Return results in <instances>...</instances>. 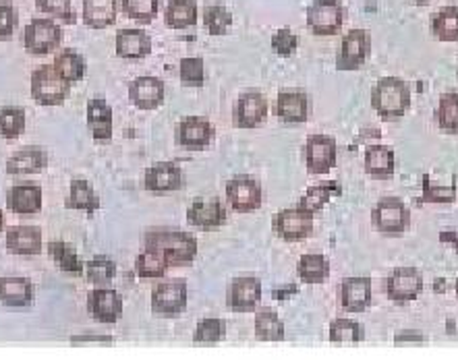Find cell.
I'll list each match as a JSON object with an SVG mask.
<instances>
[{
	"mask_svg": "<svg viewBox=\"0 0 458 360\" xmlns=\"http://www.w3.org/2000/svg\"><path fill=\"white\" fill-rule=\"evenodd\" d=\"M143 247L160 253L168 261L170 267L189 265L198 257V239L189 232L170 230V228H156L146 232Z\"/></svg>",
	"mask_w": 458,
	"mask_h": 360,
	"instance_id": "obj_1",
	"label": "cell"
},
{
	"mask_svg": "<svg viewBox=\"0 0 458 360\" xmlns=\"http://www.w3.org/2000/svg\"><path fill=\"white\" fill-rule=\"evenodd\" d=\"M371 106L379 119L401 121L411 108V88L401 77H382L371 89Z\"/></svg>",
	"mask_w": 458,
	"mask_h": 360,
	"instance_id": "obj_2",
	"label": "cell"
},
{
	"mask_svg": "<svg viewBox=\"0 0 458 360\" xmlns=\"http://www.w3.org/2000/svg\"><path fill=\"white\" fill-rule=\"evenodd\" d=\"M71 96V83L61 77L55 64H40L31 73V97L40 106H58Z\"/></svg>",
	"mask_w": 458,
	"mask_h": 360,
	"instance_id": "obj_3",
	"label": "cell"
},
{
	"mask_svg": "<svg viewBox=\"0 0 458 360\" xmlns=\"http://www.w3.org/2000/svg\"><path fill=\"white\" fill-rule=\"evenodd\" d=\"M371 224L386 237H403L411 228V212L398 197H384L371 212Z\"/></svg>",
	"mask_w": 458,
	"mask_h": 360,
	"instance_id": "obj_4",
	"label": "cell"
},
{
	"mask_svg": "<svg viewBox=\"0 0 458 360\" xmlns=\"http://www.w3.org/2000/svg\"><path fill=\"white\" fill-rule=\"evenodd\" d=\"M187 280H162L152 290V313L160 317H174L187 311Z\"/></svg>",
	"mask_w": 458,
	"mask_h": 360,
	"instance_id": "obj_5",
	"label": "cell"
},
{
	"mask_svg": "<svg viewBox=\"0 0 458 360\" xmlns=\"http://www.w3.org/2000/svg\"><path fill=\"white\" fill-rule=\"evenodd\" d=\"M346 11L338 0H316L307 9V29L313 36H336L344 25Z\"/></svg>",
	"mask_w": 458,
	"mask_h": 360,
	"instance_id": "obj_6",
	"label": "cell"
},
{
	"mask_svg": "<svg viewBox=\"0 0 458 360\" xmlns=\"http://www.w3.org/2000/svg\"><path fill=\"white\" fill-rule=\"evenodd\" d=\"M63 42V28L52 19H34L23 31V46L30 54H48Z\"/></svg>",
	"mask_w": 458,
	"mask_h": 360,
	"instance_id": "obj_7",
	"label": "cell"
},
{
	"mask_svg": "<svg viewBox=\"0 0 458 360\" xmlns=\"http://www.w3.org/2000/svg\"><path fill=\"white\" fill-rule=\"evenodd\" d=\"M371 54V34L368 29H351L340 42L336 54L338 71L361 69Z\"/></svg>",
	"mask_w": 458,
	"mask_h": 360,
	"instance_id": "obj_8",
	"label": "cell"
},
{
	"mask_svg": "<svg viewBox=\"0 0 458 360\" xmlns=\"http://www.w3.org/2000/svg\"><path fill=\"white\" fill-rule=\"evenodd\" d=\"M226 199L237 213H251L258 212L264 203V191L258 180L241 174L226 182Z\"/></svg>",
	"mask_w": 458,
	"mask_h": 360,
	"instance_id": "obj_9",
	"label": "cell"
},
{
	"mask_svg": "<svg viewBox=\"0 0 458 360\" xmlns=\"http://www.w3.org/2000/svg\"><path fill=\"white\" fill-rule=\"evenodd\" d=\"M386 292L392 303L403 306L413 303L423 292V276L415 267H398L386 280Z\"/></svg>",
	"mask_w": 458,
	"mask_h": 360,
	"instance_id": "obj_10",
	"label": "cell"
},
{
	"mask_svg": "<svg viewBox=\"0 0 458 360\" xmlns=\"http://www.w3.org/2000/svg\"><path fill=\"white\" fill-rule=\"evenodd\" d=\"M338 146L336 139L328 135H311L305 143V163L307 172L313 176L328 174L336 166Z\"/></svg>",
	"mask_w": 458,
	"mask_h": 360,
	"instance_id": "obj_11",
	"label": "cell"
},
{
	"mask_svg": "<svg viewBox=\"0 0 458 360\" xmlns=\"http://www.w3.org/2000/svg\"><path fill=\"white\" fill-rule=\"evenodd\" d=\"M313 228H316V218H313V213L305 212V209L301 207L283 209V212L274 215V232H276L283 240H305L313 232Z\"/></svg>",
	"mask_w": 458,
	"mask_h": 360,
	"instance_id": "obj_12",
	"label": "cell"
},
{
	"mask_svg": "<svg viewBox=\"0 0 458 360\" xmlns=\"http://www.w3.org/2000/svg\"><path fill=\"white\" fill-rule=\"evenodd\" d=\"M216 129L204 116H187L185 121H181L174 127V141L176 146L185 149H206L209 143L214 141Z\"/></svg>",
	"mask_w": 458,
	"mask_h": 360,
	"instance_id": "obj_13",
	"label": "cell"
},
{
	"mask_svg": "<svg viewBox=\"0 0 458 360\" xmlns=\"http://www.w3.org/2000/svg\"><path fill=\"white\" fill-rule=\"evenodd\" d=\"M261 281L253 276H239L228 284L226 306L234 313H251L259 306Z\"/></svg>",
	"mask_w": 458,
	"mask_h": 360,
	"instance_id": "obj_14",
	"label": "cell"
},
{
	"mask_svg": "<svg viewBox=\"0 0 458 360\" xmlns=\"http://www.w3.org/2000/svg\"><path fill=\"white\" fill-rule=\"evenodd\" d=\"M88 311L100 323L113 325L123 317V297L113 288L98 286L88 294Z\"/></svg>",
	"mask_w": 458,
	"mask_h": 360,
	"instance_id": "obj_15",
	"label": "cell"
},
{
	"mask_svg": "<svg viewBox=\"0 0 458 360\" xmlns=\"http://www.w3.org/2000/svg\"><path fill=\"white\" fill-rule=\"evenodd\" d=\"M143 185L149 193H173L181 191L185 187V174L176 162H158L152 168H148Z\"/></svg>",
	"mask_w": 458,
	"mask_h": 360,
	"instance_id": "obj_16",
	"label": "cell"
},
{
	"mask_svg": "<svg viewBox=\"0 0 458 360\" xmlns=\"http://www.w3.org/2000/svg\"><path fill=\"white\" fill-rule=\"evenodd\" d=\"M234 124L239 129H258L267 119L266 96L259 91H247L234 104Z\"/></svg>",
	"mask_w": 458,
	"mask_h": 360,
	"instance_id": "obj_17",
	"label": "cell"
},
{
	"mask_svg": "<svg viewBox=\"0 0 458 360\" xmlns=\"http://www.w3.org/2000/svg\"><path fill=\"white\" fill-rule=\"evenodd\" d=\"M166 96L165 81L158 77H137L129 85V100L140 110H156L162 106Z\"/></svg>",
	"mask_w": 458,
	"mask_h": 360,
	"instance_id": "obj_18",
	"label": "cell"
},
{
	"mask_svg": "<svg viewBox=\"0 0 458 360\" xmlns=\"http://www.w3.org/2000/svg\"><path fill=\"white\" fill-rule=\"evenodd\" d=\"M187 222L199 230H216L226 224V207L218 199H195L187 209Z\"/></svg>",
	"mask_w": 458,
	"mask_h": 360,
	"instance_id": "obj_19",
	"label": "cell"
},
{
	"mask_svg": "<svg viewBox=\"0 0 458 360\" xmlns=\"http://www.w3.org/2000/svg\"><path fill=\"white\" fill-rule=\"evenodd\" d=\"M371 305V278L352 276L340 284V306L346 313H365Z\"/></svg>",
	"mask_w": 458,
	"mask_h": 360,
	"instance_id": "obj_20",
	"label": "cell"
},
{
	"mask_svg": "<svg viewBox=\"0 0 458 360\" xmlns=\"http://www.w3.org/2000/svg\"><path fill=\"white\" fill-rule=\"evenodd\" d=\"M34 284L28 278H0V305L11 306V309H28V306L34 305Z\"/></svg>",
	"mask_w": 458,
	"mask_h": 360,
	"instance_id": "obj_21",
	"label": "cell"
},
{
	"mask_svg": "<svg viewBox=\"0 0 458 360\" xmlns=\"http://www.w3.org/2000/svg\"><path fill=\"white\" fill-rule=\"evenodd\" d=\"M6 207L13 213L31 215L42 209V187L36 182H19L6 193Z\"/></svg>",
	"mask_w": 458,
	"mask_h": 360,
	"instance_id": "obj_22",
	"label": "cell"
},
{
	"mask_svg": "<svg viewBox=\"0 0 458 360\" xmlns=\"http://www.w3.org/2000/svg\"><path fill=\"white\" fill-rule=\"evenodd\" d=\"M363 168L371 179L376 180H390L394 176L396 170V155L394 149L390 146H382V143H376V146H369L365 149L363 158Z\"/></svg>",
	"mask_w": 458,
	"mask_h": 360,
	"instance_id": "obj_23",
	"label": "cell"
},
{
	"mask_svg": "<svg viewBox=\"0 0 458 360\" xmlns=\"http://www.w3.org/2000/svg\"><path fill=\"white\" fill-rule=\"evenodd\" d=\"M116 56L125 61H140L152 52V38L143 29H119L114 38Z\"/></svg>",
	"mask_w": 458,
	"mask_h": 360,
	"instance_id": "obj_24",
	"label": "cell"
},
{
	"mask_svg": "<svg viewBox=\"0 0 458 360\" xmlns=\"http://www.w3.org/2000/svg\"><path fill=\"white\" fill-rule=\"evenodd\" d=\"M88 127L96 141H110L114 133V113L110 104L102 97L88 102Z\"/></svg>",
	"mask_w": 458,
	"mask_h": 360,
	"instance_id": "obj_25",
	"label": "cell"
},
{
	"mask_svg": "<svg viewBox=\"0 0 458 360\" xmlns=\"http://www.w3.org/2000/svg\"><path fill=\"white\" fill-rule=\"evenodd\" d=\"M6 248L13 255H40L44 240L38 226H13L6 230Z\"/></svg>",
	"mask_w": 458,
	"mask_h": 360,
	"instance_id": "obj_26",
	"label": "cell"
},
{
	"mask_svg": "<svg viewBox=\"0 0 458 360\" xmlns=\"http://www.w3.org/2000/svg\"><path fill=\"white\" fill-rule=\"evenodd\" d=\"M119 15V3L116 0H83L81 19L89 29L113 28Z\"/></svg>",
	"mask_w": 458,
	"mask_h": 360,
	"instance_id": "obj_27",
	"label": "cell"
},
{
	"mask_svg": "<svg viewBox=\"0 0 458 360\" xmlns=\"http://www.w3.org/2000/svg\"><path fill=\"white\" fill-rule=\"evenodd\" d=\"M46 162H48V158H46V152L40 146H25L6 162V172L11 176L38 174L42 172Z\"/></svg>",
	"mask_w": 458,
	"mask_h": 360,
	"instance_id": "obj_28",
	"label": "cell"
},
{
	"mask_svg": "<svg viewBox=\"0 0 458 360\" xmlns=\"http://www.w3.org/2000/svg\"><path fill=\"white\" fill-rule=\"evenodd\" d=\"M276 114L280 121L297 124L310 116V100L303 91H280L276 100Z\"/></svg>",
	"mask_w": 458,
	"mask_h": 360,
	"instance_id": "obj_29",
	"label": "cell"
},
{
	"mask_svg": "<svg viewBox=\"0 0 458 360\" xmlns=\"http://www.w3.org/2000/svg\"><path fill=\"white\" fill-rule=\"evenodd\" d=\"M198 3L195 0H170L165 9V21L170 29H189L198 25Z\"/></svg>",
	"mask_w": 458,
	"mask_h": 360,
	"instance_id": "obj_30",
	"label": "cell"
},
{
	"mask_svg": "<svg viewBox=\"0 0 458 360\" xmlns=\"http://www.w3.org/2000/svg\"><path fill=\"white\" fill-rule=\"evenodd\" d=\"M64 207L94 215L98 209H100V197H98L94 187H91L88 180L75 179L71 182V191H69L67 201H64Z\"/></svg>",
	"mask_w": 458,
	"mask_h": 360,
	"instance_id": "obj_31",
	"label": "cell"
},
{
	"mask_svg": "<svg viewBox=\"0 0 458 360\" xmlns=\"http://www.w3.org/2000/svg\"><path fill=\"white\" fill-rule=\"evenodd\" d=\"M338 195H343V188H340L336 180L322 182V185L307 188V191L303 193V197L299 199L297 207L305 209V212L316 215L318 212H322V209L326 207V203H328L332 197H338Z\"/></svg>",
	"mask_w": 458,
	"mask_h": 360,
	"instance_id": "obj_32",
	"label": "cell"
},
{
	"mask_svg": "<svg viewBox=\"0 0 458 360\" xmlns=\"http://www.w3.org/2000/svg\"><path fill=\"white\" fill-rule=\"evenodd\" d=\"M48 253L50 257L55 259L58 270H63L64 273H71V276H81V273H85V265L81 264L80 255H77L75 247L69 245V242L64 240L48 242Z\"/></svg>",
	"mask_w": 458,
	"mask_h": 360,
	"instance_id": "obj_33",
	"label": "cell"
},
{
	"mask_svg": "<svg viewBox=\"0 0 458 360\" xmlns=\"http://www.w3.org/2000/svg\"><path fill=\"white\" fill-rule=\"evenodd\" d=\"M297 272L305 284H322L330 276V261L319 253H305L301 255Z\"/></svg>",
	"mask_w": 458,
	"mask_h": 360,
	"instance_id": "obj_34",
	"label": "cell"
},
{
	"mask_svg": "<svg viewBox=\"0 0 458 360\" xmlns=\"http://www.w3.org/2000/svg\"><path fill=\"white\" fill-rule=\"evenodd\" d=\"M255 336L261 342H283L284 323L274 309H261L255 313Z\"/></svg>",
	"mask_w": 458,
	"mask_h": 360,
	"instance_id": "obj_35",
	"label": "cell"
},
{
	"mask_svg": "<svg viewBox=\"0 0 458 360\" xmlns=\"http://www.w3.org/2000/svg\"><path fill=\"white\" fill-rule=\"evenodd\" d=\"M170 270L168 261L152 248H143L135 259V273L141 280H162Z\"/></svg>",
	"mask_w": 458,
	"mask_h": 360,
	"instance_id": "obj_36",
	"label": "cell"
},
{
	"mask_svg": "<svg viewBox=\"0 0 458 360\" xmlns=\"http://www.w3.org/2000/svg\"><path fill=\"white\" fill-rule=\"evenodd\" d=\"M431 34L440 42H458V6L450 4L431 19Z\"/></svg>",
	"mask_w": 458,
	"mask_h": 360,
	"instance_id": "obj_37",
	"label": "cell"
},
{
	"mask_svg": "<svg viewBox=\"0 0 458 360\" xmlns=\"http://www.w3.org/2000/svg\"><path fill=\"white\" fill-rule=\"evenodd\" d=\"M55 69L64 77L69 83H77L85 77V61L80 52L73 48H64L55 56Z\"/></svg>",
	"mask_w": 458,
	"mask_h": 360,
	"instance_id": "obj_38",
	"label": "cell"
},
{
	"mask_svg": "<svg viewBox=\"0 0 458 360\" xmlns=\"http://www.w3.org/2000/svg\"><path fill=\"white\" fill-rule=\"evenodd\" d=\"M437 127L450 135H458V91L444 94L436 110Z\"/></svg>",
	"mask_w": 458,
	"mask_h": 360,
	"instance_id": "obj_39",
	"label": "cell"
},
{
	"mask_svg": "<svg viewBox=\"0 0 458 360\" xmlns=\"http://www.w3.org/2000/svg\"><path fill=\"white\" fill-rule=\"evenodd\" d=\"M201 19H204L209 36H225L233 28V13L220 3L208 4L204 13H201Z\"/></svg>",
	"mask_w": 458,
	"mask_h": 360,
	"instance_id": "obj_40",
	"label": "cell"
},
{
	"mask_svg": "<svg viewBox=\"0 0 458 360\" xmlns=\"http://www.w3.org/2000/svg\"><path fill=\"white\" fill-rule=\"evenodd\" d=\"M365 339L363 325L355 319H334L330 323V342L357 344Z\"/></svg>",
	"mask_w": 458,
	"mask_h": 360,
	"instance_id": "obj_41",
	"label": "cell"
},
{
	"mask_svg": "<svg viewBox=\"0 0 458 360\" xmlns=\"http://www.w3.org/2000/svg\"><path fill=\"white\" fill-rule=\"evenodd\" d=\"M25 110L17 106H6L0 108V137L4 139H17L25 133Z\"/></svg>",
	"mask_w": 458,
	"mask_h": 360,
	"instance_id": "obj_42",
	"label": "cell"
},
{
	"mask_svg": "<svg viewBox=\"0 0 458 360\" xmlns=\"http://www.w3.org/2000/svg\"><path fill=\"white\" fill-rule=\"evenodd\" d=\"M121 4L125 15L140 25H149L160 13V0H121Z\"/></svg>",
	"mask_w": 458,
	"mask_h": 360,
	"instance_id": "obj_43",
	"label": "cell"
},
{
	"mask_svg": "<svg viewBox=\"0 0 458 360\" xmlns=\"http://www.w3.org/2000/svg\"><path fill=\"white\" fill-rule=\"evenodd\" d=\"M226 336V321L218 317L201 319L193 333V344H218Z\"/></svg>",
	"mask_w": 458,
	"mask_h": 360,
	"instance_id": "obj_44",
	"label": "cell"
},
{
	"mask_svg": "<svg viewBox=\"0 0 458 360\" xmlns=\"http://www.w3.org/2000/svg\"><path fill=\"white\" fill-rule=\"evenodd\" d=\"M85 276L98 286H106L116 276V264L110 257H94L85 265Z\"/></svg>",
	"mask_w": 458,
	"mask_h": 360,
	"instance_id": "obj_45",
	"label": "cell"
},
{
	"mask_svg": "<svg viewBox=\"0 0 458 360\" xmlns=\"http://www.w3.org/2000/svg\"><path fill=\"white\" fill-rule=\"evenodd\" d=\"M179 77L185 85L191 88H201L206 83V64L204 58L199 56H187L181 58L179 63Z\"/></svg>",
	"mask_w": 458,
	"mask_h": 360,
	"instance_id": "obj_46",
	"label": "cell"
},
{
	"mask_svg": "<svg viewBox=\"0 0 458 360\" xmlns=\"http://www.w3.org/2000/svg\"><path fill=\"white\" fill-rule=\"evenodd\" d=\"M36 6L38 11L44 13V15L61 19L63 23L67 25L77 23V13L71 0H36Z\"/></svg>",
	"mask_w": 458,
	"mask_h": 360,
	"instance_id": "obj_47",
	"label": "cell"
},
{
	"mask_svg": "<svg viewBox=\"0 0 458 360\" xmlns=\"http://www.w3.org/2000/svg\"><path fill=\"white\" fill-rule=\"evenodd\" d=\"M423 203H454L456 201V187L454 185H437L429 179V176H423V193H421Z\"/></svg>",
	"mask_w": 458,
	"mask_h": 360,
	"instance_id": "obj_48",
	"label": "cell"
},
{
	"mask_svg": "<svg viewBox=\"0 0 458 360\" xmlns=\"http://www.w3.org/2000/svg\"><path fill=\"white\" fill-rule=\"evenodd\" d=\"M19 23V13L13 3H0V42H9L15 34Z\"/></svg>",
	"mask_w": 458,
	"mask_h": 360,
	"instance_id": "obj_49",
	"label": "cell"
},
{
	"mask_svg": "<svg viewBox=\"0 0 458 360\" xmlns=\"http://www.w3.org/2000/svg\"><path fill=\"white\" fill-rule=\"evenodd\" d=\"M297 48H299V36H294L289 28L278 29L276 34L272 36V50L276 52L278 56H291Z\"/></svg>",
	"mask_w": 458,
	"mask_h": 360,
	"instance_id": "obj_50",
	"label": "cell"
},
{
	"mask_svg": "<svg viewBox=\"0 0 458 360\" xmlns=\"http://www.w3.org/2000/svg\"><path fill=\"white\" fill-rule=\"evenodd\" d=\"M71 344H106V346H113L114 339L110 336H75V338H71Z\"/></svg>",
	"mask_w": 458,
	"mask_h": 360,
	"instance_id": "obj_51",
	"label": "cell"
},
{
	"mask_svg": "<svg viewBox=\"0 0 458 360\" xmlns=\"http://www.w3.org/2000/svg\"><path fill=\"white\" fill-rule=\"evenodd\" d=\"M413 342L415 344L425 342L421 331H401V333H396V338H394V344H413Z\"/></svg>",
	"mask_w": 458,
	"mask_h": 360,
	"instance_id": "obj_52",
	"label": "cell"
},
{
	"mask_svg": "<svg viewBox=\"0 0 458 360\" xmlns=\"http://www.w3.org/2000/svg\"><path fill=\"white\" fill-rule=\"evenodd\" d=\"M440 240L442 242H446V245H454L456 247V253H458V234L456 232H446V230H444V232H440Z\"/></svg>",
	"mask_w": 458,
	"mask_h": 360,
	"instance_id": "obj_53",
	"label": "cell"
},
{
	"mask_svg": "<svg viewBox=\"0 0 458 360\" xmlns=\"http://www.w3.org/2000/svg\"><path fill=\"white\" fill-rule=\"evenodd\" d=\"M409 3H413V4H429V3H434V0H409Z\"/></svg>",
	"mask_w": 458,
	"mask_h": 360,
	"instance_id": "obj_54",
	"label": "cell"
},
{
	"mask_svg": "<svg viewBox=\"0 0 458 360\" xmlns=\"http://www.w3.org/2000/svg\"><path fill=\"white\" fill-rule=\"evenodd\" d=\"M4 228V213H3V209H0V230H3Z\"/></svg>",
	"mask_w": 458,
	"mask_h": 360,
	"instance_id": "obj_55",
	"label": "cell"
},
{
	"mask_svg": "<svg viewBox=\"0 0 458 360\" xmlns=\"http://www.w3.org/2000/svg\"><path fill=\"white\" fill-rule=\"evenodd\" d=\"M454 288H456V297H458V280H456V286Z\"/></svg>",
	"mask_w": 458,
	"mask_h": 360,
	"instance_id": "obj_56",
	"label": "cell"
}]
</instances>
